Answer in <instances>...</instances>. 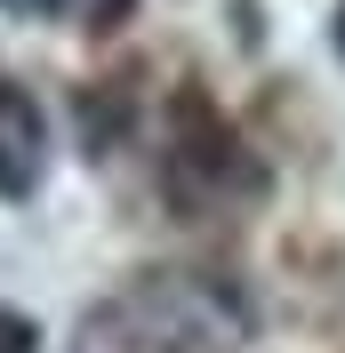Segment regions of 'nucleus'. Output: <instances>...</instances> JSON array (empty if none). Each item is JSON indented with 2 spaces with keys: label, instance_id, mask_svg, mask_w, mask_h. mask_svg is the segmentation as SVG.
<instances>
[{
  "label": "nucleus",
  "instance_id": "obj_1",
  "mask_svg": "<svg viewBox=\"0 0 345 353\" xmlns=\"http://www.w3.org/2000/svg\"><path fill=\"white\" fill-rule=\"evenodd\" d=\"M169 176L185 185V193H193V185H201V193H225V185L249 176L241 137L217 121V105H209V97H193V88L169 105Z\"/></svg>",
  "mask_w": 345,
  "mask_h": 353
},
{
  "label": "nucleus",
  "instance_id": "obj_2",
  "mask_svg": "<svg viewBox=\"0 0 345 353\" xmlns=\"http://www.w3.org/2000/svg\"><path fill=\"white\" fill-rule=\"evenodd\" d=\"M48 153V121L24 88H0V193H32Z\"/></svg>",
  "mask_w": 345,
  "mask_h": 353
},
{
  "label": "nucleus",
  "instance_id": "obj_3",
  "mask_svg": "<svg viewBox=\"0 0 345 353\" xmlns=\"http://www.w3.org/2000/svg\"><path fill=\"white\" fill-rule=\"evenodd\" d=\"M41 337H32V321L24 313H0V353H32Z\"/></svg>",
  "mask_w": 345,
  "mask_h": 353
},
{
  "label": "nucleus",
  "instance_id": "obj_4",
  "mask_svg": "<svg viewBox=\"0 0 345 353\" xmlns=\"http://www.w3.org/2000/svg\"><path fill=\"white\" fill-rule=\"evenodd\" d=\"M8 8H24V17H65L72 0H8Z\"/></svg>",
  "mask_w": 345,
  "mask_h": 353
}]
</instances>
